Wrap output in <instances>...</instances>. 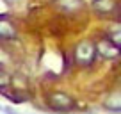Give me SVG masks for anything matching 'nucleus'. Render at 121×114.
Returning a JSON list of instances; mask_svg holds the SVG:
<instances>
[{"mask_svg": "<svg viewBox=\"0 0 121 114\" xmlns=\"http://www.w3.org/2000/svg\"><path fill=\"white\" fill-rule=\"evenodd\" d=\"M16 29L14 25L7 22V20H0V38H14Z\"/></svg>", "mask_w": 121, "mask_h": 114, "instance_id": "obj_4", "label": "nucleus"}, {"mask_svg": "<svg viewBox=\"0 0 121 114\" xmlns=\"http://www.w3.org/2000/svg\"><path fill=\"white\" fill-rule=\"evenodd\" d=\"M105 107H107L109 110H112L114 114H117V112H119V109H121V100H119V95H117V93H116V95H112V96H110V98L105 102Z\"/></svg>", "mask_w": 121, "mask_h": 114, "instance_id": "obj_5", "label": "nucleus"}, {"mask_svg": "<svg viewBox=\"0 0 121 114\" xmlns=\"http://www.w3.org/2000/svg\"><path fill=\"white\" fill-rule=\"evenodd\" d=\"M2 110H4V112H7V114H20V112H16L14 109H11V107H2Z\"/></svg>", "mask_w": 121, "mask_h": 114, "instance_id": "obj_7", "label": "nucleus"}, {"mask_svg": "<svg viewBox=\"0 0 121 114\" xmlns=\"http://www.w3.org/2000/svg\"><path fill=\"white\" fill-rule=\"evenodd\" d=\"M9 84V75H7V70H5V66L0 62V89L4 88V86H7Z\"/></svg>", "mask_w": 121, "mask_h": 114, "instance_id": "obj_6", "label": "nucleus"}, {"mask_svg": "<svg viewBox=\"0 0 121 114\" xmlns=\"http://www.w3.org/2000/svg\"><path fill=\"white\" fill-rule=\"evenodd\" d=\"M48 105L53 110H69L75 103L64 93H52V95H48Z\"/></svg>", "mask_w": 121, "mask_h": 114, "instance_id": "obj_2", "label": "nucleus"}, {"mask_svg": "<svg viewBox=\"0 0 121 114\" xmlns=\"http://www.w3.org/2000/svg\"><path fill=\"white\" fill-rule=\"evenodd\" d=\"M0 110H2V107H0Z\"/></svg>", "mask_w": 121, "mask_h": 114, "instance_id": "obj_8", "label": "nucleus"}, {"mask_svg": "<svg viewBox=\"0 0 121 114\" xmlns=\"http://www.w3.org/2000/svg\"><path fill=\"white\" fill-rule=\"evenodd\" d=\"M75 57L77 61L80 62V64H91V62L96 59V48H95V43L91 41H82L77 45L75 48Z\"/></svg>", "mask_w": 121, "mask_h": 114, "instance_id": "obj_1", "label": "nucleus"}, {"mask_svg": "<svg viewBox=\"0 0 121 114\" xmlns=\"http://www.w3.org/2000/svg\"><path fill=\"white\" fill-rule=\"evenodd\" d=\"M95 48H96V55H102V57H105V59H116V57L119 55V46L112 45L109 39L100 41L98 45H95Z\"/></svg>", "mask_w": 121, "mask_h": 114, "instance_id": "obj_3", "label": "nucleus"}]
</instances>
